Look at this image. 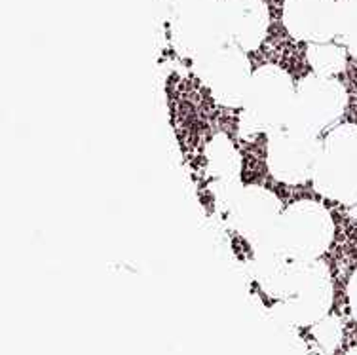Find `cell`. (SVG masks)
Returning <instances> with one entry per match:
<instances>
[{
	"instance_id": "6da1fadb",
	"label": "cell",
	"mask_w": 357,
	"mask_h": 355,
	"mask_svg": "<svg viewBox=\"0 0 357 355\" xmlns=\"http://www.w3.org/2000/svg\"><path fill=\"white\" fill-rule=\"evenodd\" d=\"M275 299L274 314L289 325L312 327L333 308L335 285L323 260H291Z\"/></svg>"
},
{
	"instance_id": "7a4b0ae2",
	"label": "cell",
	"mask_w": 357,
	"mask_h": 355,
	"mask_svg": "<svg viewBox=\"0 0 357 355\" xmlns=\"http://www.w3.org/2000/svg\"><path fill=\"white\" fill-rule=\"evenodd\" d=\"M296 88L280 65H262L253 73L241 107L240 128L245 135L272 133L285 128L291 118Z\"/></svg>"
},
{
	"instance_id": "3957f363",
	"label": "cell",
	"mask_w": 357,
	"mask_h": 355,
	"mask_svg": "<svg viewBox=\"0 0 357 355\" xmlns=\"http://www.w3.org/2000/svg\"><path fill=\"white\" fill-rule=\"evenodd\" d=\"M169 36L173 50L190 61L230 44L220 0H172Z\"/></svg>"
},
{
	"instance_id": "277c9868",
	"label": "cell",
	"mask_w": 357,
	"mask_h": 355,
	"mask_svg": "<svg viewBox=\"0 0 357 355\" xmlns=\"http://www.w3.org/2000/svg\"><path fill=\"white\" fill-rule=\"evenodd\" d=\"M312 183L323 198L357 204V123H338L327 133Z\"/></svg>"
},
{
	"instance_id": "5b68a950",
	"label": "cell",
	"mask_w": 357,
	"mask_h": 355,
	"mask_svg": "<svg viewBox=\"0 0 357 355\" xmlns=\"http://www.w3.org/2000/svg\"><path fill=\"white\" fill-rule=\"evenodd\" d=\"M335 239V220L325 205L301 199L283 209L274 243L289 260H317Z\"/></svg>"
},
{
	"instance_id": "8992f818",
	"label": "cell",
	"mask_w": 357,
	"mask_h": 355,
	"mask_svg": "<svg viewBox=\"0 0 357 355\" xmlns=\"http://www.w3.org/2000/svg\"><path fill=\"white\" fill-rule=\"evenodd\" d=\"M348 107V91L335 76H321L312 73L304 76L296 86L295 103L291 110L287 128L306 135L319 137V133L333 128L344 116Z\"/></svg>"
},
{
	"instance_id": "52a82bcc",
	"label": "cell",
	"mask_w": 357,
	"mask_h": 355,
	"mask_svg": "<svg viewBox=\"0 0 357 355\" xmlns=\"http://www.w3.org/2000/svg\"><path fill=\"white\" fill-rule=\"evenodd\" d=\"M198 80L207 88L215 101L227 109H241L253 78L248 52L234 44L202 55L192 61Z\"/></svg>"
},
{
	"instance_id": "ba28073f",
	"label": "cell",
	"mask_w": 357,
	"mask_h": 355,
	"mask_svg": "<svg viewBox=\"0 0 357 355\" xmlns=\"http://www.w3.org/2000/svg\"><path fill=\"white\" fill-rule=\"evenodd\" d=\"M323 141L319 137L282 128L272 131L266 144V165L270 175L283 185H304L316 171Z\"/></svg>"
},
{
	"instance_id": "9c48e42d",
	"label": "cell",
	"mask_w": 357,
	"mask_h": 355,
	"mask_svg": "<svg viewBox=\"0 0 357 355\" xmlns=\"http://www.w3.org/2000/svg\"><path fill=\"white\" fill-rule=\"evenodd\" d=\"M282 215V199L261 185L241 186L228 205L230 226L253 247L274 239Z\"/></svg>"
},
{
	"instance_id": "30bf717a",
	"label": "cell",
	"mask_w": 357,
	"mask_h": 355,
	"mask_svg": "<svg viewBox=\"0 0 357 355\" xmlns=\"http://www.w3.org/2000/svg\"><path fill=\"white\" fill-rule=\"evenodd\" d=\"M283 27L291 38L321 44L337 38V0H283Z\"/></svg>"
},
{
	"instance_id": "8fae6325",
	"label": "cell",
	"mask_w": 357,
	"mask_h": 355,
	"mask_svg": "<svg viewBox=\"0 0 357 355\" xmlns=\"http://www.w3.org/2000/svg\"><path fill=\"white\" fill-rule=\"evenodd\" d=\"M228 42L255 52L261 48L270 27V12L264 0H220Z\"/></svg>"
},
{
	"instance_id": "7c38bea8",
	"label": "cell",
	"mask_w": 357,
	"mask_h": 355,
	"mask_svg": "<svg viewBox=\"0 0 357 355\" xmlns=\"http://www.w3.org/2000/svg\"><path fill=\"white\" fill-rule=\"evenodd\" d=\"M306 61L310 68L321 76H335L344 73L348 63V50L342 44L321 42V44H308L306 50Z\"/></svg>"
},
{
	"instance_id": "4fadbf2b",
	"label": "cell",
	"mask_w": 357,
	"mask_h": 355,
	"mask_svg": "<svg viewBox=\"0 0 357 355\" xmlns=\"http://www.w3.org/2000/svg\"><path fill=\"white\" fill-rule=\"evenodd\" d=\"M337 40L357 59V0H337Z\"/></svg>"
},
{
	"instance_id": "5bb4252c",
	"label": "cell",
	"mask_w": 357,
	"mask_h": 355,
	"mask_svg": "<svg viewBox=\"0 0 357 355\" xmlns=\"http://www.w3.org/2000/svg\"><path fill=\"white\" fill-rule=\"evenodd\" d=\"M314 336L325 352L333 354L342 342V323L335 315H327L314 325Z\"/></svg>"
},
{
	"instance_id": "9a60e30c",
	"label": "cell",
	"mask_w": 357,
	"mask_h": 355,
	"mask_svg": "<svg viewBox=\"0 0 357 355\" xmlns=\"http://www.w3.org/2000/svg\"><path fill=\"white\" fill-rule=\"evenodd\" d=\"M346 293H348V304H350L351 317L357 322V268L354 270V273H351L350 281H348Z\"/></svg>"
},
{
	"instance_id": "2e32d148",
	"label": "cell",
	"mask_w": 357,
	"mask_h": 355,
	"mask_svg": "<svg viewBox=\"0 0 357 355\" xmlns=\"http://www.w3.org/2000/svg\"><path fill=\"white\" fill-rule=\"evenodd\" d=\"M346 355H357V344H354L350 349H348V354Z\"/></svg>"
}]
</instances>
